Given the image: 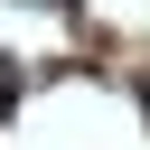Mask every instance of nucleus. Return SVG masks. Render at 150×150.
Masks as SVG:
<instances>
[{
  "mask_svg": "<svg viewBox=\"0 0 150 150\" xmlns=\"http://www.w3.org/2000/svg\"><path fill=\"white\" fill-rule=\"evenodd\" d=\"M9 94H19V66H9V56H0V103H9Z\"/></svg>",
  "mask_w": 150,
  "mask_h": 150,
  "instance_id": "obj_1",
  "label": "nucleus"
}]
</instances>
